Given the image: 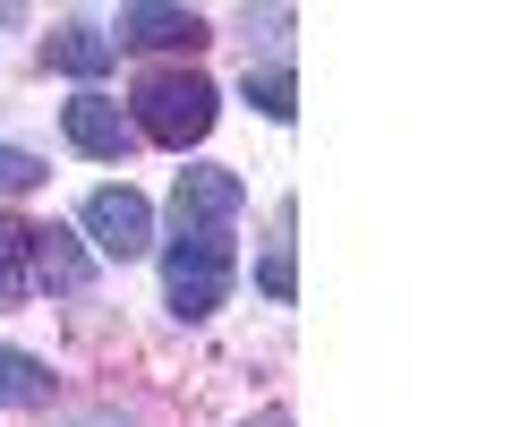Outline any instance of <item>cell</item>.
Listing matches in <instances>:
<instances>
[{"label":"cell","instance_id":"obj_1","mask_svg":"<svg viewBox=\"0 0 512 427\" xmlns=\"http://www.w3.org/2000/svg\"><path fill=\"white\" fill-rule=\"evenodd\" d=\"M128 129L137 137H154V146H171V154H188L205 129H214V112H222V94H214V77H197V69H146L137 86H128Z\"/></svg>","mask_w":512,"mask_h":427},{"label":"cell","instance_id":"obj_2","mask_svg":"<svg viewBox=\"0 0 512 427\" xmlns=\"http://www.w3.org/2000/svg\"><path fill=\"white\" fill-rule=\"evenodd\" d=\"M222 291H231V231H180V240L163 248V299L171 316H214Z\"/></svg>","mask_w":512,"mask_h":427},{"label":"cell","instance_id":"obj_3","mask_svg":"<svg viewBox=\"0 0 512 427\" xmlns=\"http://www.w3.org/2000/svg\"><path fill=\"white\" fill-rule=\"evenodd\" d=\"M86 240L103 248V257H146L154 248V205L137 197V188H94L86 197Z\"/></svg>","mask_w":512,"mask_h":427},{"label":"cell","instance_id":"obj_4","mask_svg":"<svg viewBox=\"0 0 512 427\" xmlns=\"http://www.w3.org/2000/svg\"><path fill=\"white\" fill-rule=\"evenodd\" d=\"M239 205H248V188H239L222 163H197V171H180L171 223H180V231H231V223H239Z\"/></svg>","mask_w":512,"mask_h":427},{"label":"cell","instance_id":"obj_5","mask_svg":"<svg viewBox=\"0 0 512 427\" xmlns=\"http://www.w3.org/2000/svg\"><path fill=\"white\" fill-rule=\"evenodd\" d=\"M60 120H69V146L77 154H94V163H128V146H137V129H128V112H120V103H111V94H69V112H60Z\"/></svg>","mask_w":512,"mask_h":427},{"label":"cell","instance_id":"obj_6","mask_svg":"<svg viewBox=\"0 0 512 427\" xmlns=\"http://www.w3.org/2000/svg\"><path fill=\"white\" fill-rule=\"evenodd\" d=\"M120 43H137V52H197L205 18L197 9H154V0H137V9H120ZM120 43H111V52H120Z\"/></svg>","mask_w":512,"mask_h":427},{"label":"cell","instance_id":"obj_7","mask_svg":"<svg viewBox=\"0 0 512 427\" xmlns=\"http://www.w3.org/2000/svg\"><path fill=\"white\" fill-rule=\"evenodd\" d=\"M94 282V257L77 248V231H60V223H35V291H60V299H77Z\"/></svg>","mask_w":512,"mask_h":427},{"label":"cell","instance_id":"obj_8","mask_svg":"<svg viewBox=\"0 0 512 427\" xmlns=\"http://www.w3.org/2000/svg\"><path fill=\"white\" fill-rule=\"evenodd\" d=\"M43 60H52L60 77H103L111 60H120V52H111V35H103L94 18H69V26H60L52 43H43Z\"/></svg>","mask_w":512,"mask_h":427},{"label":"cell","instance_id":"obj_9","mask_svg":"<svg viewBox=\"0 0 512 427\" xmlns=\"http://www.w3.org/2000/svg\"><path fill=\"white\" fill-rule=\"evenodd\" d=\"M52 402V368L35 351H9L0 342V410H43Z\"/></svg>","mask_w":512,"mask_h":427},{"label":"cell","instance_id":"obj_10","mask_svg":"<svg viewBox=\"0 0 512 427\" xmlns=\"http://www.w3.org/2000/svg\"><path fill=\"white\" fill-rule=\"evenodd\" d=\"M26 291H35V223L0 214V308H18Z\"/></svg>","mask_w":512,"mask_h":427},{"label":"cell","instance_id":"obj_11","mask_svg":"<svg viewBox=\"0 0 512 427\" xmlns=\"http://www.w3.org/2000/svg\"><path fill=\"white\" fill-rule=\"evenodd\" d=\"M256 282H265V299H291V291H299V265H291V205H282L274 240H265V265H256Z\"/></svg>","mask_w":512,"mask_h":427},{"label":"cell","instance_id":"obj_12","mask_svg":"<svg viewBox=\"0 0 512 427\" xmlns=\"http://www.w3.org/2000/svg\"><path fill=\"white\" fill-rule=\"evenodd\" d=\"M291 69H282V60H274V69H248V103H256V112H265V120H291L299 112V103H291Z\"/></svg>","mask_w":512,"mask_h":427},{"label":"cell","instance_id":"obj_13","mask_svg":"<svg viewBox=\"0 0 512 427\" xmlns=\"http://www.w3.org/2000/svg\"><path fill=\"white\" fill-rule=\"evenodd\" d=\"M26 188H43V163L26 146H0V197H26Z\"/></svg>","mask_w":512,"mask_h":427},{"label":"cell","instance_id":"obj_14","mask_svg":"<svg viewBox=\"0 0 512 427\" xmlns=\"http://www.w3.org/2000/svg\"><path fill=\"white\" fill-rule=\"evenodd\" d=\"M248 427H291V419H282V410H265V419H248Z\"/></svg>","mask_w":512,"mask_h":427}]
</instances>
